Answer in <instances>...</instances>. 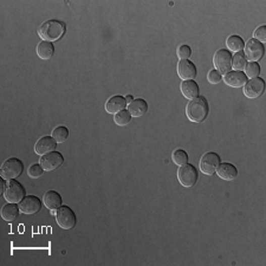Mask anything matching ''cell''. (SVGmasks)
<instances>
[{
    "mask_svg": "<svg viewBox=\"0 0 266 266\" xmlns=\"http://www.w3.org/2000/svg\"><path fill=\"white\" fill-rule=\"evenodd\" d=\"M209 114V104L206 97L198 96L194 99H191L186 107V115L187 119L194 123H201L207 119Z\"/></svg>",
    "mask_w": 266,
    "mask_h": 266,
    "instance_id": "1",
    "label": "cell"
},
{
    "mask_svg": "<svg viewBox=\"0 0 266 266\" xmlns=\"http://www.w3.org/2000/svg\"><path fill=\"white\" fill-rule=\"evenodd\" d=\"M65 31H67L65 23L57 19H51L41 24L39 30H38V34L43 40L52 43V41L61 39L64 36Z\"/></svg>",
    "mask_w": 266,
    "mask_h": 266,
    "instance_id": "2",
    "label": "cell"
},
{
    "mask_svg": "<svg viewBox=\"0 0 266 266\" xmlns=\"http://www.w3.org/2000/svg\"><path fill=\"white\" fill-rule=\"evenodd\" d=\"M23 172H24L23 162L17 157H10L2 165V168H0V178L10 181L22 175Z\"/></svg>",
    "mask_w": 266,
    "mask_h": 266,
    "instance_id": "3",
    "label": "cell"
},
{
    "mask_svg": "<svg viewBox=\"0 0 266 266\" xmlns=\"http://www.w3.org/2000/svg\"><path fill=\"white\" fill-rule=\"evenodd\" d=\"M58 226L63 230H72L77 224V218L74 210L68 206H61L55 213Z\"/></svg>",
    "mask_w": 266,
    "mask_h": 266,
    "instance_id": "4",
    "label": "cell"
},
{
    "mask_svg": "<svg viewBox=\"0 0 266 266\" xmlns=\"http://www.w3.org/2000/svg\"><path fill=\"white\" fill-rule=\"evenodd\" d=\"M199 172L193 165H185L179 167L178 180L186 188H191L198 182Z\"/></svg>",
    "mask_w": 266,
    "mask_h": 266,
    "instance_id": "5",
    "label": "cell"
},
{
    "mask_svg": "<svg viewBox=\"0 0 266 266\" xmlns=\"http://www.w3.org/2000/svg\"><path fill=\"white\" fill-rule=\"evenodd\" d=\"M213 65L221 75H225L232 69V54L227 49H220L214 54Z\"/></svg>",
    "mask_w": 266,
    "mask_h": 266,
    "instance_id": "6",
    "label": "cell"
},
{
    "mask_svg": "<svg viewBox=\"0 0 266 266\" xmlns=\"http://www.w3.org/2000/svg\"><path fill=\"white\" fill-rule=\"evenodd\" d=\"M26 191L24 188V186L20 184L19 181L10 180L8 182V188L4 193V198L8 202H13V203H19L22 200L25 198Z\"/></svg>",
    "mask_w": 266,
    "mask_h": 266,
    "instance_id": "7",
    "label": "cell"
},
{
    "mask_svg": "<svg viewBox=\"0 0 266 266\" xmlns=\"http://www.w3.org/2000/svg\"><path fill=\"white\" fill-rule=\"evenodd\" d=\"M243 51L247 61L257 62L258 63V61H260L264 57L265 47L264 44L254 39V38H252V39L247 40V43L245 44Z\"/></svg>",
    "mask_w": 266,
    "mask_h": 266,
    "instance_id": "8",
    "label": "cell"
},
{
    "mask_svg": "<svg viewBox=\"0 0 266 266\" xmlns=\"http://www.w3.org/2000/svg\"><path fill=\"white\" fill-rule=\"evenodd\" d=\"M221 164L220 156L214 151H208V153L203 154L202 157L200 158L199 166L200 172H202L205 175H213L216 173L218 166Z\"/></svg>",
    "mask_w": 266,
    "mask_h": 266,
    "instance_id": "9",
    "label": "cell"
},
{
    "mask_svg": "<svg viewBox=\"0 0 266 266\" xmlns=\"http://www.w3.org/2000/svg\"><path fill=\"white\" fill-rule=\"evenodd\" d=\"M243 91L244 95L246 96L247 98H258L264 94L265 91V82L264 79L260 77H255L251 78L250 81H247L245 83V85L243 86Z\"/></svg>",
    "mask_w": 266,
    "mask_h": 266,
    "instance_id": "10",
    "label": "cell"
},
{
    "mask_svg": "<svg viewBox=\"0 0 266 266\" xmlns=\"http://www.w3.org/2000/svg\"><path fill=\"white\" fill-rule=\"evenodd\" d=\"M40 165L43 167L44 171L46 172H52L56 171L57 168H60L64 162V156L62 155L60 151H51V153L43 155L40 157Z\"/></svg>",
    "mask_w": 266,
    "mask_h": 266,
    "instance_id": "11",
    "label": "cell"
},
{
    "mask_svg": "<svg viewBox=\"0 0 266 266\" xmlns=\"http://www.w3.org/2000/svg\"><path fill=\"white\" fill-rule=\"evenodd\" d=\"M19 208L23 214H36L41 209V200L36 195H27L19 202Z\"/></svg>",
    "mask_w": 266,
    "mask_h": 266,
    "instance_id": "12",
    "label": "cell"
},
{
    "mask_svg": "<svg viewBox=\"0 0 266 266\" xmlns=\"http://www.w3.org/2000/svg\"><path fill=\"white\" fill-rule=\"evenodd\" d=\"M178 75L182 81H189V79H194L196 77V67L195 64L189 60L179 61L178 67Z\"/></svg>",
    "mask_w": 266,
    "mask_h": 266,
    "instance_id": "13",
    "label": "cell"
},
{
    "mask_svg": "<svg viewBox=\"0 0 266 266\" xmlns=\"http://www.w3.org/2000/svg\"><path fill=\"white\" fill-rule=\"evenodd\" d=\"M56 147L57 142L54 140L52 136H43L34 144V151H36V154L43 156V155H46L51 153V151L56 150Z\"/></svg>",
    "mask_w": 266,
    "mask_h": 266,
    "instance_id": "14",
    "label": "cell"
},
{
    "mask_svg": "<svg viewBox=\"0 0 266 266\" xmlns=\"http://www.w3.org/2000/svg\"><path fill=\"white\" fill-rule=\"evenodd\" d=\"M225 84L232 88H243L247 82V77L244 71H230L223 76Z\"/></svg>",
    "mask_w": 266,
    "mask_h": 266,
    "instance_id": "15",
    "label": "cell"
},
{
    "mask_svg": "<svg viewBox=\"0 0 266 266\" xmlns=\"http://www.w3.org/2000/svg\"><path fill=\"white\" fill-rule=\"evenodd\" d=\"M128 105V103L126 101V97L121 95H115L113 97H110L108 101L105 102V112L109 114H115L122 112V110L126 109V107Z\"/></svg>",
    "mask_w": 266,
    "mask_h": 266,
    "instance_id": "16",
    "label": "cell"
},
{
    "mask_svg": "<svg viewBox=\"0 0 266 266\" xmlns=\"http://www.w3.org/2000/svg\"><path fill=\"white\" fill-rule=\"evenodd\" d=\"M43 203L45 205L46 208H49L51 210V213L55 214L56 213V210L62 206L63 200H62V196L58 192L47 191L43 196Z\"/></svg>",
    "mask_w": 266,
    "mask_h": 266,
    "instance_id": "17",
    "label": "cell"
},
{
    "mask_svg": "<svg viewBox=\"0 0 266 266\" xmlns=\"http://www.w3.org/2000/svg\"><path fill=\"white\" fill-rule=\"evenodd\" d=\"M216 173L223 180L231 181L234 180L238 176V168L234 165L230 164V162H224V164L218 166Z\"/></svg>",
    "mask_w": 266,
    "mask_h": 266,
    "instance_id": "18",
    "label": "cell"
},
{
    "mask_svg": "<svg viewBox=\"0 0 266 266\" xmlns=\"http://www.w3.org/2000/svg\"><path fill=\"white\" fill-rule=\"evenodd\" d=\"M180 89L182 95L185 96L186 98L189 99H194L199 96L200 94V89L198 83H196L194 79H189V81H182L180 84Z\"/></svg>",
    "mask_w": 266,
    "mask_h": 266,
    "instance_id": "19",
    "label": "cell"
},
{
    "mask_svg": "<svg viewBox=\"0 0 266 266\" xmlns=\"http://www.w3.org/2000/svg\"><path fill=\"white\" fill-rule=\"evenodd\" d=\"M128 112L133 117H141L148 112V103L143 98H135L128 104Z\"/></svg>",
    "mask_w": 266,
    "mask_h": 266,
    "instance_id": "20",
    "label": "cell"
},
{
    "mask_svg": "<svg viewBox=\"0 0 266 266\" xmlns=\"http://www.w3.org/2000/svg\"><path fill=\"white\" fill-rule=\"evenodd\" d=\"M55 54V46L50 41L41 40L37 45V55L41 60H50Z\"/></svg>",
    "mask_w": 266,
    "mask_h": 266,
    "instance_id": "21",
    "label": "cell"
},
{
    "mask_svg": "<svg viewBox=\"0 0 266 266\" xmlns=\"http://www.w3.org/2000/svg\"><path fill=\"white\" fill-rule=\"evenodd\" d=\"M19 212H20V208L17 203L9 202L3 207L2 217H3V219L6 221H13L18 218Z\"/></svg>",
    "mask_w": 266,
    "mask_h": 266,
    "instance_id": "22",
    "label": "cell"
},
{
    "mask_svg": "<svg viewBox=\"0 0 266 266\" xmlns=\"http://www.w3.org/2000/svg\"><path fill=\"white\" fill-rule=\"evenodd\" d=\"M226 45L231 51H233V52H240V51L244 50L245 41L241 37L233 34V36H230L227 38Z\"/></svg>",
    "mask_w": 266,
    "mask_h": 266,
    "instance_id": "23",
    "label": "cell"
},
{
    "mask_svg": "<svg viewBox=\"0 0 266 266\" xmlns=\"http://www.w3.org/2000/svg\"><path fill=\"white\" fill-rule=\"evenodd\" d=\"M247 60L245 57L244 51H240V52H236L234 56H232V68L234 69V71H244L245 68H246Z\"/></svg>",
    "mask_w": 266,
    "mask_h": 266,
    "instance_id": "24",
    "label": "cell"
},
{
    "mask_svg": "<svg viewBox=\"0 0 266 266\" xmlns=\"http://www.w3.org/2000/svg\"><path fill=\"white\" fill-rule=\"evenodd\" d=\"M69 135H70V133H69V129L67 127H63V126L55 128V129L52 130V134H51V136L54 137V140L56 141L57 143L65 142V141L68 140Z\"/></svg>",
    "mask_w": 266,
    "mask_h": 266,
    "instance_id": "25",
    "label": "cell"
},
{
    "mask_svg": "<svg viewBox=\"0 0 266 266\" xmlns=\"http://www.w3.org/2000/svg\"><path fill=\"white\" fill-rule=\"evenodd\" d=\"M172 160L176 166L181 167L188 164V154L184 149H176L172 155Z\"/></svg>",
    "mask_w": 266,
    "mask_h": 266,
    "instance_id": "26",
    "label": "cell"
},
{
    "mask_svg": "<svg viewBox=\"0 0 266 266\" xmlns=\"http://www.w3.org/2000/svg\"><path fill=\"white\" fill-rule=\"evenodd\" d=\"M131 117L133 116L130 115V113L128 112V110L124 109V110H122V112L115 114V116H114V121H115V123L117 124V126L124 127V126H127V124L130 123Z\"/></svg>",
    "mask_w": 266,
    "mask_h": 266,
    "instance_id": "27",
    "label": "cell"
},
{
    "mask_svg": "<svg viewBox=\"0 0 266 266\" xmlns=\"http://www.w3.org/2000/svg\"><path fill=\"white\" fill-rule=\"evenodd\" d=\"M245 75H246V77L250 78L259 77V75H260V65H259L257 62H250V63H247L246 68H245Z\"/></svg>",
    "mask_w": 266,
    "mask_h": 266,
    "instance_id": "28",
    "label": "cell"
},
{
    "mask_svg": "<svg viewBox=\"0 0 266 266\" xmlns=\"http://www.w3.org/2000/svg\"><path fill=\"white\" fill-rule=\"evenodd\" d=\"M176 56L180 61L188 60L192 56V49L188 45H180L176 50Z\"/></svg>",
    "mask_w": 266,
    "mask_h": 266,
    "instance_id": "29",
    "label": "cell"
},
{
    "mask_svg": "<svg viewBox=\"0 0 266 266\" xmlns=\"http://www.w3.org/2000/svg\"><path fill=\"white\" fill-rule=\"evenodd\" d=\"M44 169L41 167L40 164H34L32 166H30L29 171H27V174H29L30 178L32 179H38L39 176L43 175Z\"/></svg>",
    "mask_w": 266,
    "mask_h": 266,
    "instance_id": "30",
    "label": "cell"
},
{
    "mask_svg": "<svg viewBox=\"0 0 266 266\" xmlns=\"http://www.w3.org/2000/svg\"><path fill=\"white\" fill-rule=\"evenodd\" d=\"M207 79H208V82L210 83V84H218V83H220L221 79H223V75L214 69V70H210L208 72V75H207Z\"/></svg>",
    "mask_w": 266,
    "mask_h": 266,
    "instance_id": "31",
    "label": "cell"
},
{
    "mask_svg": "<svg viewBox=\"0 0 266 266\" xmlns=\"http://www.w3.org/2000/svg\"><path fill=\"white\" fill-rule=\"evenodd\" d=\"M253 38L254 39H257L258 41H260V43H264V41H266V26L261 25V26L257 27V30H254V32H253Z\"/></svg>",
    "mask_w": 266,
    "mask_h": 266,
    "instance_id": "32",
    "label": "cell"
},
{
    "mask_svg": "<svg viewBox=\"0 0 266 266\" xmlns=\"http://www.w3.org/2000/svg\"><path fill=\"white\" fill-rule=\"evenodd\" d=\"M0 181H2V182H0V188H2V192H0V193H2V194L4 195L6 188H8V185H6V181H8V180H5V179L0 178Z\"/></svg>",
    "mask_w": 266,
    "mask_h": 266,
    "instance_id": "33",
    "label": "cell"
},
{
    "mask_svg": "<svg viewBox=\"0 0 266 266\" xmlns=\"http://www.w3.org/2000/svg\"><path fill=\"white\" fill-rule=\"evenodd\" d=\"M126 101H127L128 104H129L130 102H133V101H134V97H133V96H131V95H127V96H126Z\"/></svg>",
    "mask_w": 266,
    "mask_h": 266,
    "instance_id": "34",
    "label": "cell"
}]
</instances>
